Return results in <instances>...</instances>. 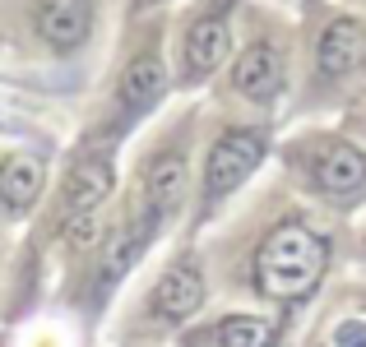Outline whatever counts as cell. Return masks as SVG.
<instances>
[{"label":"cell","instance_id":"obj_1","mask_svg":"<svg viewBox=\"0 0 366 347\" xmlns=\"http://www.w3.org/2000/svg\"><path fill=\"white\" fill-rule=\"evenodd\" d=\"M334 268V236L302 208L274 213L255 231L246 255V287L259 306L274 311H302L315 301Z\"/></svg>","mask_w":366,"mask_h":347},{"label":"cell","instance_id":"obj_2","mask_svg":"<svg viewBox=\"0 0 366 347\" xmlns=\"http://www.w3.org/2000/svg\"><path fill=\"white\" fill-rule=\"evenodd\" d=\"M278 162L306 199L334 213L366 204V144L343 130H302L278 149Z\"/></svg>","mask_w":366,"mask_h":347},{"label":"cell","instance_id":"obj_3","mask_svg":"<svg viewBox=\"0 0 366 347\" xmlns=\"http://www.w3.org/2000/svg\"><path fill=\"white\" fill-rule=\"evenodd\" d=\"M190 153H195V116L181 111L177 121H167V130L153 134L134 158V186L125 208L139 213L153 231H167L172 218L186 208L190 195Z\"/></svg>","mask_w":366,"mask_h":347},{"label":"cell","instance_id":"obj_4","mask_svg":"<svg viewBox=\"0 0 366 347\" xmlns=\"http://www.w3.org/2000/svg\"><path fill=\"white\" fill-rule=\"evenodd\" d=\"M209 301V268H204V255L199 250H177L167 264L158 268L153 287L134 301L130 311V324H125V338H139V343H153V338H177Z\"/></svg>","mask_w":366,"mask_h":347},{"label":"cell","instance_id":"obj_5","mask_svg":"<svg viewBox=\"0 0 366 347\" xmlns=\"http://www.w3.org/2000/svg\"><path fill=\"white\" fill-rule=\"evenodd\" d=\"M274 153L269 125H223L199 162V190H195V227L214 223L223 204L259 171V162Z\"/></svg>","mask_w":366,"mask_h":347},{"label":"cell","instance_id":"obj_6","mask_svg":"<svg viewBox=\"0 0 366 347\" xmlns=\"http://www.w3.org/2000/svg\"><path fill=\"white\" fill-rule=\"evenodd\" d=\"M242 0H190L172 33V79L181 89L209 84L227 61H232V28Z\"/></svg>","mask_w":366,"mask_h":347},{"label":"cell","instance_id":"obj_7","mask_svg":"<svg viewBox=\"0 0 366 347\" xmlns=\"http://www.w3.org/2000/svg\"><path fill=\"white\" fill-rule=\"evenodd\" d=\"M366 79V24L357 14H325L311 33V61H306V107L343 98L352 84Z\"/></svg>","mask_w":366,"mask_h":347},{"label":"cell","instance_id":"obj_8","mask_svg":"<svg viewBox=\"0 0 366 347\" xmlns=\"http://www.w3.org/2000/svg\"><path fill=\"white\" fill-rule=\"evenodd\" d=\"M172 89V61L162 56L158 33H149L130 56H125L117 84H112V98H107V125H102V139L121 144L130 125H139L144 116L158 111V102L167 98Z\"/></svg>","mask_w":366,"mask_h":347},{"label":"cell","instance_id":"obj_9","mask_svg":"<svg viewBox=\"0 0 366 347\" xmlns=\"http://www.w3.org/2000/svg\"><path fill=\"white\" fill-rule=\"evenodd\" d=\"M287 37L278 28H255L242 42V51L232 56V70H227V93H232L242 107L255 111H274L278 98L287 93Z\"/></svg>","mask_w":366,"mask_h":347},{"label":"cell","instance_id":"obj_10","mask_svg":"<svg viewBox=\"0 0 366 347\" xmlns=\"http://www.w3.org/2000/svg\"><path fill=\"white\" fill-rule=\"evenodd\" d=\"M28 28L51 56H79L98 33V0H28Z\"/></svg>","mask_w":366,"mask_h":347},{"label":"cell","instance_id":"obj_11","mask_svg":"<svg viewBox=\"0 0 366 347\" xmlns=\"http://www.w3.org/2000/svg\"><path fill=\"white\" fill-rule=\"evenodd\" d=\"M283 338V320L264 311H232L214 315V320H190L177 333V347H278Z\"/></svg>","mask_w":366,"mask_h":347},{"label":"cell","instance_id":"obj_12","mask_svg":"<svg viewBox=\"0 0 366 347\" xmlns=\"http://www.w3.org/2000/svg\"><path fill=\"white\" fill-rule=\"evenodd\" d=\"M46 190V158L33 149H14L0 158V218L24 223Z\"/></svg>","mask_w":366,"mask_h":347},{"label":"cell","instance_id":"obj_13","mask_svg":"<svg viewBox=\"0 0 366 347\" xmlns=\"http://www.w3.org/2000/svg\"><path fill=\"white\" fill-rule=\"evenodd\" d=\"M306 347H366V287L334 301Z\"/></svg>","mask_w":366,"mask_h":347},{"label":"cell","instance_id":"obj_14","mask_svg":"<svg viewBox=\"0 0 366 347\" xmlns=\"http://www.w3.org/2000/svg\"><path fill=\"white\" fill-rule=\"evenodd\" d=\"M167 0H130V14H149V9H162Z\"/></svg>","mask_w":366,"mask_h":347},{"label":"cell","instance_id":"obj_15","mask_svg":"<svg viewBox=\"0 0 366 347\" xmlns=\"http://www.w3.org/2000/svg\"><path fill=\"white\" fill-rule=\"evenodd\" d=\"M357 259L366 264V223H362V231H357Z\"/></svg>","mask_w":366,"mask_h":347},{"label":"cell","instance_id":"obj_16","mask_svg":"<svg viewBox=\"0 0 366 347\" xmlns=\"http://www.w3.org/2000/svg\"><path fill=\"white\" fill-rule=\"evenodd\" d=\"M352 130H357L362 139H366V111H357V116H352Z\"/></svg>","mask_w":366,"mask_h":347},{"label":"cell","instance_id":"obj_17","mask_svg":"<svg viewBox=\"0 0 366 347\" xmlns=\"http://www.w3.org/2000/svg\"><path fill=\"white\" fill-rule=\"evenodd\" d=\"M0 347H5V343H0Z\"/></svg>","mask_w":366,"mask_h":347}]
</instances>
